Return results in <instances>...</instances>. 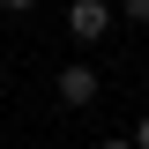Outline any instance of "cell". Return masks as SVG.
<instances>
[{
	"mask_svg": "<svg viewBox=\"0 0 149 149\" xmlns=\"http://www.w3.org/2000/svg\"><path fill=\"white\" fill-rule=\"evenodd\" d=\"M134 149H149V112H142V119H134Z\"/></svg>",
	"mask_w": 149,
	"mask_h": 149,
	"instance_id": "cell-4",
	"label": "cell"
},
{
	"mask_svg": "<svg viewBox=\"0 0 149 149\" xmlns=\"http://www.w3.org/2000/svg\"><path fill=\"white\" fill-rule=\"evenodd\" d=\"M0 8H8V15H22V8H37V0H0Z\"/></svg>",
	"mask_w": 149,
	"mask_h": 149,
	"instance_id": "cell-5",
	"label": "cell"
},
{
	"mask_svg": "<svg viewBox=\"0 0 149 149\" xmlns=\"http://www.w3.org/2000/svg\"><path fill=\"white\" fill-rule=\"evenodd\" d=\"M104 149H134V142H127V134H112V142H104Z\"/></svg>",
	"mask_w": 149,
	"mask_h": 149,
	"instance_id": "cell-6",
	"label": "cell"
},
{
	"mask_svg": "<svg viewBox=\"0 0 149 149\" xmlns=\"http://www.w3.org/2000/svg\"><path fill=\"white\" fill-rule=\"evenodd\" d=\"M112 30V0H67V37L74 45H97Z\"/></svg>",
	"mask_w": 149,
	"mask_h": 149,
	"instance_id": "cell-1",
	"label": "cell"
},
{
	"mask_svg": "<svg viewBox=\"0 0 149 149\" xmlns=\"http://www.w3.org/2000/svg\"><path fill=\"white\" fill-rule=\"evenodd\" d=\"M127 8V22H149V0H119Z\"/></svg>",
	"mask_w": 149,
	"mask_h": 149,
	"instance_id": "cell-3",
	"label": "cell"
},
{
	"mask_svg": "<svg viewBox=\"0 0 149 149\" xmlns=\"http://www.w3.org/2000/svg\"><path fill=\"white\" fill-rule=\"evenodd\" d=\"M60 104H97V67H82V60H67V67H60Z\"/></svg>",
	"mask_w": 149,
	"mask_h": 149,
	"instance_id": "cell-2",
	"label": "cell"
}]
</instances>
